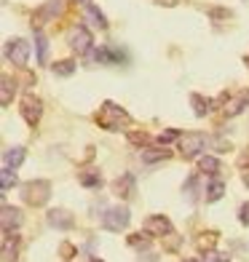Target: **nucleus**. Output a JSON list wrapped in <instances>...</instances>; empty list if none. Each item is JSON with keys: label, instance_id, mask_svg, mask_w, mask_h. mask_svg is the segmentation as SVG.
<instances>
[{"label": "nucleus", "instance_id": "obj_1", "mask_svg": "<svg viewBox=\"0 0 249 262\" xmlns=\"http://www.w3.org/2000/svg\"><path fill=\"white\" fill-rule=\"evenodd\" d=\"M97 118V123L102 128H108V131H121V126H129L132 123V118H129V113L123 110V107H118L113 102H105L99 107V113L94 115Z\"/></svg>", "mask_w": 249, "mask_h": 262}, {"label": "nucleus", "instance_id": "obj_2", "mask_svg": "<svg viewBox=\"0 0 249 262\" xmlns=\"http://www.w3.org/2000/svg\"><path fill=\"white\" fill-rule=\"evenodd\" d=\"M22 198H25V204L30 206H43L46 201L51 198V182L46 180H32L22 187Z\"/></svg>", "mask_w": 249, "mask_h": 262}, {"label": "nucleus", "instance_id": "obj_3", "mask_svg": "<svg viewBox=\"0 0 249 262\" xmlns=\"http://www.w3.org/2000/svg\"><path fill=\"white\" fill-rule=\"evenodd\" d=\"M129 222H132V211H129L126 206H113L105 211L102 217V228L110 230V233H121L129 228Z\"/></svg>", "mask_w": 249, "mask_h": 262}, {"label": "nucleus", "instance_id": "obj_4", "mask_svg": "<svg viewBox=\"0 0 249 262\" xmlns=\"http://www.w3.org/2000/svg\"><path fill=\"white\" fill-rule=\"evenodd\" d=\"M67 43H70V49H73V51L89 54L91 51V32L83 25H75V27H70V32H67Z\"/></svg>", "mask_w": 249, "mask_h": 262}, {"label": "nucleus", "instance_id": "obj_5", "mask_svg": "<svg viewBox=\"0 0 249 262\" xmlns=\"http://www.w3.org/2000/svg\"><path fill=\"white\" fill-rule=\"evenodd\" d=\"M6 59H8L14 67H25L27 59H30V43L22 40V38L8 40V46H6Z\"/></svg>", "mask_w": 249, "mask_h": 262}, {"label": "nucleus", "instance_id": "obj_6", "mask_svg": "<svg viewBox=\"0 0 249 262\" xmlns=\"http://www.w3.org/2000/svg\"><path fill=\"white\" fill-rule=\"evenodd\" d=\"M204 145H206V139H204V134H198V131H191V134L180 137V152H182L185 161L196 158L198 152L204 150Z\"/></svg>", "mask_w": 249, "mask_h": 262}, {"label": "nucleus", "instance_id": "obj_7", "mask_svg": "<svg viewBox=\"0 0 249 262\" xmlns=\"http://www.w3.org/2000/svg\"><path fill=\"white\" fill-rule=\"evenodd\" d=\"M40 115H43V102L35 97V94H27L25 99H22V118L27 121V126H38L40 121Z\"/></svg>", "mask_w": 249, "mask_h": 262}, {"label": "nucleus", "instance_id": "obj_8", "mask_svg": "<svg viewBox=\"0 0 249 262\" xmlns=\"http://www.w3.org/2000/svg\"><path fill=\"white\" fill-rule=\"evenodd\" d=\"M145 230L153 238H166V235H172V222H169V217H163V214H153L145 222Z\"/></svg>", "mask_w": 249, "mask_h": 262}, {"label": "nucleus", "instance_id": "obj_9", "mask_svg": "<svg viewBox=\"0 0 249 262\" xmlns=\"http://www.w3.org/2000/svg\"><path fill=\"white\" fill-rule=\"evenodd\" d=\"M46 220H49V225L56 228V230H70L75 225V217L67 209H51L49 214H46Z\"/></svg>", "mask_w": 249, "mask_h": 262}, {"label": "nucleus", "instance_id": "obj_10", "mask_svg": "<svg viewBox=\"0 0 249 262\" xmlns=\"http://www.w3.org/2000/svg\"><path fill=\"white\" fill-rule=\"evenodd\" d=\"M246 107H249V91L244 89V91L236 94L233 99H228V104L222 107V115H225V118H236V115H241Z\"/></svg>", "mask_w": 249, "mask_h": 262}, {"label": "nucleus", "instance_id": "obj_11", "mask_svg": "<svg viewBox=\"0 0 249 262\" xmlns=\"http://www.w3.org/2000/svg\"><path fill=\"white\" fill-rule=\"evenodd\" d=\"M0 222H3V233H11L22 225V211L16 206L3 204V214H0Z\"/></svg>", "mask_w": 249, "mask_h": 262}, {"label": "nucleus", "instance_id": "obj_12", "mask_svg": "<svg viewBox=\"0 0 249 262\" xmlns=\"http://www.w3.org/2000/svg\"><path fill=\"white\" fill-rule=\"evenodd\" d=\"M113 193H115L118 198H132V195H134V177H132V174L118 177V180L113 182Z\"/></svg>", "mask_w": 249, "mask_h": 262}, {"label": "nucleus", "instance_id": "obj_13", "mask_svg": "<svg viewBox=\"0 0 249 262\" xmlns=\"http://www.w3.org/2000/svg\"><path fill=\"white\" fill-rule=\"evenodd\" d=\"M25 156H27V150L25 147H8L6 152H3V169H19L22 166V161H25Z\"/></svg>", "mask_w": 249, "mask_h": 262}, {"label": "nucleus", "instance_id": "obj_14", "mask_svg": "<svg viewBox=\"0 0 249 262\" xmlns=\"http://www.w3.org/2000/svg\"><path fill=\"white\" fill-rule=\"evenodd\" d=\"M62 11H65V3H62V0H49V3H46V6L38 11V16H35V19H38V25H43V21H51L54 16H59Z\"/></svg>", "mask_w": 249, "mask_h": 262}, {"label": "nucleus", "instance_id": "obj_15", "mask_svg": "<svg viewBox=\"0 0 249 262\" xmlns=\"http://www.w3.org/2000/svg\"><path fill=\"white\" fill-rule=\"evenodd\" d=\"M222 193H225V182L222 180H212L206 185V190H204V201L206 204H215V201L222 198Z\"/></svg>", "mask_w": 249, "mask_h": 262}, {"label": "nucleus", "instance_id": "obj_16", "mask_svg": "<svg viewBox=\"0 0 249 262\" xmlns=\"http://www.w3.org/2000/svg\"><path fill=\"white\" fill-rule=\"evenodd\" d=\"M196 246H198V252H206V254H212V252H215V246H217V233H215V230L201 233V235L196 238Z\"/></svg>", "mask_w": 249, "mask_h": 262}, {"label": "nucleus", "instance_id": "obj_17", "mask_svg": "<svg viewBox=\"0 0 249 262\" xmlns=\"http://www.w3.org/2000/svg\"><path fill=\"white\" fill-rule=\"evenodd\" d=\"M16 94V80H11V75H3V89H0V104L8 107L11 99Z\"/></svg>", "mask_w": 249, "mask_h": 262}, {"label": "nucleus", "instance_id": "obj_18", "mask_svg": "<svg viewBox=\"0 0 249 262\" xmlns=\"http://www.w3.org/2000/svg\"><path fill=\"white\" fill-rule=\"evenodd\" d=\"M191 104H193V113H196L198 118H204V115L212 110V104H215V102H212V99H204L201 94H191Z\"/></svg>", "mask_w": 249, "mask_h": 262}, {"label": "nucleus", "instance_id": "obj_19", "mask_svg": "<svg viewBox=\"0 0 249 262\" xmlns=\"http://www.w3.org/2000/svg\"><path fill=\"white\" fill-rule=\"evenodd\" d=\"M86 19H89V25L97 27V30L108 27V19H105V14H102L99 8H94V6H86Z\"/></svg>", "mask_w": 249, "mask_h": 262}, {"label": "nucleus", "instance_id": "obj_20", "mask_svg": "<svg viewBox=\"0 0 249 262\" xmlns=\"http://www.w3.org/2000/svg\"><path fill=\"white\" fill-rule=\"evenodd\" d=\"M35 49H38V62L40 64L49 62V40H46L43 32H35Z\"/></svg>", "mask_w": 249, "mask_h": 262}, {"label": "nucleus", "instance_id": "obj_21", "mask_svg": "<svg viewBox=\"0 0 249 262\" xmlns=\"http://www.w3.org/2000/svg\"><path fill=\"white\" fill-rule=\"evenodd\" d=\"M16 257V235L11 238V233L3 235V262H11Z\"/></svg>", "mask_w": 249, "mask_h": 262}, {"label": "nucleus", "instance_id": "obj_22", "mask_svg": "<svg viewBox=\"0 0 249 262\" xmlns=\"http://www.w3.org/2000/svg\"><path fill=\"white\" fill-rule=\"evenodd\" d=\"M198 169L204 171V174H209V177H215V174L220 171V161L212 158V156H204V158L198 161Z\"/></svg>", "mask_w": 249, "mask_h": 262}, {"label": "nucleus", "instance_id": "obj_23", "mask_svg": "<svg viewBox=\"0 0 249 262\" xmlns=\"http://www.w3.org/2000/svg\"><path fill=\"white\" fill-rule=\"evenodd\" d=\"M54 75H59V78H70L75 73V62H70V59H62V62H56L54 67Z\"/></svg>", "mask_w": 249, "mask_h": 262}, {"label": "nucleus", "instance_id": "obj_24", "mask_svg": "<svg viewBox=\"0 0 249 262\" xmlns=\"http://www.w3.org/2000/svg\"><path fill=\"white\" fill-rule=\"evenodd\" d=\"M78 182H80L83 187H99V185H102V174H99V171H83V174L78 177Z\"/></svg>", "mask_w": 249, "mask_h": 262}, {"label": "nucleus", "instance_id": "obj_25", "mask_svg": "<svg viewBox=\"0 0 249 262\" xmlns=\"http://www.w3.org/2000/svg\"><path fill=\"white\" fill-rule=\"evenodd\" d=\"M110 59H113V51H108V49H91L89 51L91 64H105V62H110Z\"/></svg>", "mask_w": 249, "mask_h": 262}, {"label": "nucleus", "instance_id": "obj_26", "mask_svg": "<svg viewBox=\"0 0 249 262\" xmlns=\"http://www.w3.org/2000/svg\"><path fill=\"white\" fill-rule=\"evenodd\" d=\"M172 152L169 150H142V161L145 163H158V161H166Z\"/></svg>", "mask_w": 249, "mask_h": 262}, {"label": "nucleus", "instance_id": "obj_27", "mask_svg": "<svg viewBox=\"0 0 249 262\" xmlns=\"http://www.w3.org/2000/svg\"><path fill=\"white\" fill-rule=\"evenodd\" d=\"M14 185H16V174H14V171H11V169L0 171V187H3V193H8Z\"/></svg>", "mask_w": 249, "mask_h": 262}, {"label": "nucleus", "instance_id": "obj_28", "mask_svg": "<svg viewBox=\"0 0 249 262\" xmlns=\"http://www.w3.org/2000/svg\"><path fill=\"white\" fill-rule=\"evenodd\" d=\"M182 193L188 195V201H198V177H191V180L185 182Z\"/></svg>", "mask_w": 249, "mask_h": 262}, {"label": "nucleus", "instance_id": "obj_29", "mask_svg": "<svg viewBox=\"0 0 249 262\" xmlns=\"http://www.w3.org/2000/svg\"><path fill=\"white\" fill-rule=\"evenodd\" d=\"M150 233L145 230V233H134V235H129V246H134V249H139V246H148L150 244Z\"/></svg>", "mask_w": 249, "mask_h": 262}, {"label": "nucleus", "instance_id": "obj_30", "mask_svg": "<svg viewBox=\"0 0 249 262\" xmlns=\"http://www.w3.org/2000/svg\"><path fill=\"white\" fill-rule=\"evenodd\" d=\"M129 142L137 145V147H145L148 142H150V137L145 134V131H129Z\"/></svg>", "mask_w": 249, "mask_h": 262}, {"label": "nucleus", "instance_id": "obj_31", "mask_svg": "<svg viewBox=\"0 0 249 262\" xmlns=\"http://www.w3.org/2000/svg\"><path fill=\"white\" fill-rule=\"evenodd\" d=\"M174 139H180V134H177V131L174 128H166V131H161V134H158V145L161 147H166V145H169V142H174Z\"/></svg>", "mask_w": 249, "mask_h": 262}, {"label": "nucleus", "instance_id": "obj_32", "mask_svg": "<svg viewBox=\"0 0 249 262\" xmlns=\"http://www.w3.org/2000/svg\"><path fill=\"white\" fill-rule=\"evenodd\" d=\"M59 254H62V257H65V259H73V257H75V254H78V249H75V246H73V244H67V241H65V244H62V246H59Z\"/></svg>", "mask_w": 249, "mask_h": 262}, {"label": "nucleus", "instance_id": "obj_33", "mask_svg": "<svg viewBox=\"0 0 249 262\" xmlns=\"http://www.w3.org/2000/svg\"><path fill=\"white\" fill-rule=\"evenodd\" d=\"M209 16H212V19H228L231 11H228V8H209Z\"/></svg>", "mask_w": 249, "mask_h": 262}, {"label": "nucleus", "instance_id": "obj_34", "mask_svg": "<svg viewBox=\"0 0 249 262\" xmlns=\"http://www.w3.org/2000/svg\"><path fill=\"white\" fill-rule=\"evenodd\" d=\"M239 222L241 225H246V228H249V201H246V204L239 209Z\"/></svg>", "mask_w": 249, "mask_h": 262}, {"label": "nucleus", "instance_id": "obj_35", "mask_svg": "<svg viewBox=\"0 0 249 262\" xmlns=\"http://www.w3.org/2000/svg\"><path fill=\"white\" fill-rule=\"evenodd\" d=\"M206 262H231V259H228V254H217V252H212V254L206 257Z\"/></svg>", "mask_w": 249, "mask_h": 262}, {"label": "nucleus", "instance_id": "obj_36", "mask_svg": "<svg viewBox=\"0 0 249 262\" xmlns=\"http://www.w3.org/2000/svg\"><path fill=\"white\" fill-rule=\"evenodd\" d=\"M239 166H244V169L249 171V152H244V156L239 158Z\"/></svg>", "mask_w": 249, "mask_h": 262}, {"label": "nucleus", "instance_id": "obj_37", "mask_svg": "<svg viewBox=\"0 0 249 262\" xmlns=\"http://www.w3.org/2000/svg\"><path fill=\"white\" fill-rule=\"evenodd\" d=\"M158 6H177V0H156Z\"/></svg>", "mask_w": 249, "mask_h": 262}, {"label": "nucleus", "instance_id": "obj_38", "mask_svg": "<svg viewBox=\"0 0 249 262\" xmlns=\"http://www.w3.org/2000/svg\"><path fill=\"white\" fill-rule=\"evenodd\" d=\"M139 262H158L156 254H145V259H139Z\"/></svg>", "mask_w": 249, "mask_h": 262}, {"label": "nucleus", "instance_id": "obj_39", "mask_svg": "<svg viewBox=\"0 0 249 262\" xmlns=\"http://www.w3.org/2000/svg\"><path fill=\"white\" fill-rule=\"evenodd\" d=\"M244 185H249V171L244 174Z\"/></svg>", "mask_w": 249, "mask_h": 262}, {"label": "nucleus", "instance_id": "obj_40", "mask_svg": "<svg viewBox=\"0 0 249 262\" xmlns=\"http://www.w3.org/2000/svg\"><path fill=\"white\" fill-rule=\"evenodd\" d=\"M185 262H206V259H185Z\"/></svg>", "mask_w": 249, "mask_h": 262}, {"label": "nucleus", "instance_id": "obj_41", "mask_svg": "<svg viewBox=\"0 0 249 262\" xmlns=\"http://www.w3.org/2000/svg\"><path fill=\"white\" fill-rule=\"evenodd\" d=\"M244 62H246V70H249V56H246V59H244Z\"/></svg>", "mask_w": 249, "mask_h": 262}, {"label": "nucleus", "instance_id": "obj_42", "mask_svg": "<svg viewBox=\"0 0 249 262\" xmlns=\"http://www.w3.org/2000/svg\"><path fill=\"white\" fill-rule=\"evenodd\" d=\"M78 3H86V6H89V0H78Z\"/></svg>", "mask_w": 249, "mask_h": 262}, {"label": "nucleus", "instance_id": "obj_43", "mask_svg": "<svg viewBox=\"0 0 249 262\" xmlns=\"http://www.w3.org/2000/svg\"><path fill=\"white\" fill-rule=\"evenodd\" d=\"M91 262H102V259H91Z\"/></svg>", "mask_w": 249, "mask_h": 262}]
</instances>
